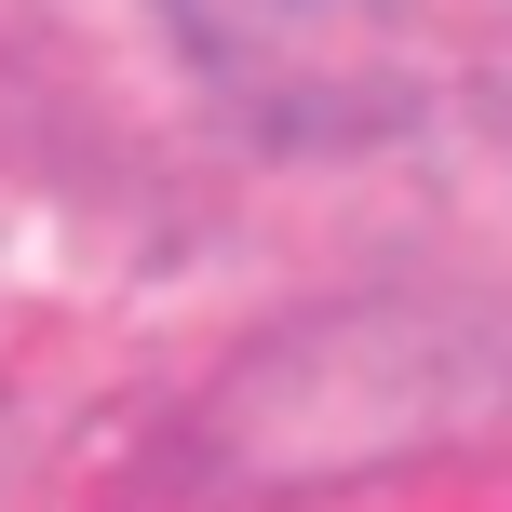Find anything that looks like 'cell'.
Returning a JSON list of instances; mask_svg holds the SVG:
<instances>
[{
  "instance_id": "cell-1",
  "label": "cell",
  "mask_w": 512,
  "mask_h": 512,
  "mask_svg": "<svg viewBox=\"0 0 512 512\" xmlns=\"http://www.w3.org/2000/svg\"><path fill=\"white\" fill-rule=\"evenodd\" d=\"M176 54L270 135H364L472 68L486 0H162Z\"/></svg>"
}]
</instances>
